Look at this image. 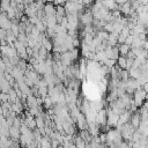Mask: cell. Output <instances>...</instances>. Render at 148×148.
Masks as SVG:
<instances>
[{
	"label": "cell",
	"mask_w": 148,
	"mask_h": 148,
	"mask_svg": "<svg viewBox=\"0 0 148 148\" xmlns=\"http://www.w3.org/2000/svg\"><path fill=\"white\" fill-rule=\"evenodd\" d=\"M79 18L81 20V23H82L83 25H86V27H87V25H91L94 18H92V14H91V12H90V8H88L86 12H83V13L80 15Z\"/></svg>",
	"instance_id": "7a4b0ae2"
},
{
	"label": "cell",
	"mask_w": 148,
	"mask_h": 148,
	"mask_svg": "<svg viewBox=\"0 0 148 148\" xmlns=\"http://www.w3.org/2000/svg\"><path fill=\"white\" fill-rule=\"evenodd\" d=\"M146 101H148V94H147V97H146Z\"/></svg>",
	"instance_id": "4316f807"
},
{
	"label": "cell",
	"mask_w": 148,
	"mask_h": 148,
	"mask_svg": "<svg viewBox=\"0 0 148 148\" xmlns=\"http://www.w3.org/2000/svg\"><path fill=\"white\" fill-rule=\"evenodd\" d=\"M68 52H69V57H71V60L72 61H74V60L77 59V57H79V50L77 49H73V50H71Z\"/></svg>",
	"instance_id": "9a60e30c"
},
{
	"label": "cell",
	"mask_w": 148,
	"mask_h": 148,
	"mask_svg": "<svg viewBox=\"0 0 148 148\" xmlns=\"http://www.w3.org/2000/svg\"><path fill=\"white\" fill-rule=\"evenodd\" d=\"M146 97H147V92H145L142 89H140V90H135V91H134L132 99H133L134 104H135L138 108H140V106H142L143 102L146 101Z\"/></svg>",
	"instance_id": "6da1fadb"
},
{
	"label": "cell",
	"mask_w": 148,
	"mask_h": 148,
	"mask_svg": "<svg viewBox=\"0 0 148 148\" xmlns=\"http://www.w3.org/2000/svg\"><path fill=\"white\" fill-rule=\"evenodd\" d=\"M37 147L38 148H52L51 147V139L47 136H43Z\"/></svg>",
	"instance_id": "30bf717a"
},
{
	"label": "cell",
	"mask_w": 148,
	"mask_h": 148,
	"mask_svg": "<svg viewBox=\"0 0 148 148\" xmlns=\"http://www.w3.org/2000/svg\"><path fill=\"white\" fill-rule=\"evenodd\" d=\"M59 146H60V143H59L57 140H54V139L51 140V147H52V148H58Z\"/></svg>",
	"instance_id": "7402d4cb"
},
{
	"label": "cell",
	"mask_w": 148,
	"mask_h": 148,
	"mask_svg": "<svg viewBox=\"0 0 148 148\" xmlns=\"http://www.w3.org/2000/svg\"><path fill=\"white\" fill-rule=\"evenodd\" d=\"M120 35L124 36V37H128V36H130V29H128L127 27H124V28L121 29V31H120Z\"/></svg>",
	"instance_id": "ac0fdd59"
},
{
	"label": "cell",
	"mask_w": 148,
	"mask_h": 148,
	"mask_svg": "<svg viewBox=\"0 0 148 148\" xmlns=\"http://www.w3.org/2000/svg\"><path fill=\"white\" fill-rule=\"evenodd\" d=\"M118 9H119V12L123 13L124 15H126V16L130 15V14H131V9H132V7H131V2L126 1L124 5L118 6Z\"/></svg>",
	"instance_id": "ba28073f"
},
{
	"label": "cell",
	"mask_w": 148,
	"mask_h": 148,
	"mask_svg": "<svg viewBox=\"0 0 148 148\" xmlns=\"http://www.w3.org/2000/svg\"><path fill=\"white\" fill-rule=\"evenodd\" d=\"M52 101H51V98L50 97H45L44 99H43V105H44V108L45 109H51V106H52Z\"/></svg>",
	"instance_id": "2e32d148"
},
{
	"label": "cell",
	"mask_w": 148,
	"mask_h": 148,
	"mask_svg": "<svg viewBox=\"0 0 148 148\" xmlns=\"http://www.w3.org/2000/svg\"><path fill=\"white\" fill-rule=\"evenodd\" d=\"M141 134L138 132V131H134V133L132 134V141L133 142H139L140 141V139H141Z\"/></svg>",
	"instance_id": "e0dca14e"
},
{
	"label": "cell",
	"mask_w": 148,
	"mask_h": 148,
	"mask_svg": "<svg viewBox=\"0 0 148 148\" xmlns=\"http://www.w3.org/2000/svg\"><path fill=\"white\" fill-rule=\"evenodd\" d=\"M142 90H143L145 92H147V94H148V81L142 86Z\"/></svg>",
	"instance_id": "cb8c5ba5"
},
{
	"label": "cell",
	"mask_w": 148,
	"mask_h": 148,
	"mask_svg": "<svg viewBox=\"0 0 148 148\" xmlns=\"http://www.w3.org/2000/svg\"><path fill=\"white\" fill-rule=\"evenodd\" d=\"M20 136H21V132H20V128H16V127H9V138L14 141H18L20 140Z\"/></svg>",
	"instance_id": "52a82bcc"
},
{
	"label": "cell",
	"mask_w": 148,
	"mask_h": 148,
	"mask_svg": "<svg viewBox=\"0 0 148 148\" xmlns=\"http://www.w3.org/2000/svg\"><path fill=\"white\" fill-rule=\"evenodd\" d=\"M140 123H141V118H140V113L136 111L135 113H133L132 114V117H131V120H130V124H131V126L136 131L138 130V127H139V125H140Z\"/></svg>",
	"instance_id": "5b68a950"
},
{
	"label": "cell",
	"mask_w": 148,
	"mask_h": 148,
	"mask_svg": "<svg viewBox=\"0 0 148 148\" xmlns=\"http://www.w3.org/2000/svg\"><path fill=\"white\" fill-rule=\"evenodd\" d=\"M25 102H27V105H28V108L38 106V105H37V99H36V97H35L34 95H31V96H28Z\"/></svg>",
	"instance_id": "8fae6325"
},
{
	"label": "cell",
	"mask_w": 148,
	"mask_h": 148,
	"mask_svg": "<svg viewBox=\"0 0 148 148\" xmlns=\"http://www.w3.org/2000/svg\"><path fill=\"white\" fill-rule=\"evenodd\" d=\"M132 112L131 111H128V110H126L124 113H121L120 116H119V120H118V125H125V124H127V123H130V120H131V117H132Z\"/></svg>",
	"instance_id": "3957f363"
},
{
	"label": "cell",
	"mask_w": 148,
	"mask_h": 148,
	"mask_svg": "<svg viewBox=\"0 0 148 148\" xmlns=\"http://www.w3.org/2000/svg\"><path fill=\"white\" fill-rule=\"evenodd\" d=\"M6 36H7V31L0 29V40H6Z\"/></svg>",
	"instance_id": "ffe728a7"
},
{
	"label": "cell",
	"mask_w": 148,
	"mask_h": 148,
	"mask_svg": "<svg viewBox=\"0 0 148 148\" xmlns=\"http://www.w3.org/2000/svg\"><path fill=\"white\" fill-rule=\"evenodd\" d=\"M142 45H143V42L141 39H139L138 37L136 38L134 37V40H133V43L131 45V49H141Z\"/></svg>",
	"instance_id": "5bb4252c"
},
{
	"label": "cell",
	"mask_w": 148,
	"mask_h": 148,
	"mask_svg": "<svg viewBox=\"0 0 148 148\" xmlns=\"http://www.w3.org/2000/svg\"><path fill=\"white\" fill-rule=\"evenodd\" d=\"M117 46H118V50H119V54L121 57H126L131 51V46H128L126 44H121V45H117Z\"/></svg>",
	"instance_id": "9c48e42d"
},
{
	"label": "cell",
	"mask_w": 148,
	"mask_h": 148,
	"mask_svg": "<svg viewBox=\"0 0 148 148\" xmlns=\"http://www.w3.org/2000/svg\"><path fill=\"white\" fill-rule=\"evenodd\" d=\"M10 109H12V111H13L14 113L20 114V113L23 111V105H22V103H21V99H20V98H17L15 103H12Z\"/></svg>",
	"instance_id": "8992f818"
},
{
	"label": "cell",
	"mask_w": 148,
	"mask_h": 148,
	"mask_svg": "<svg viewBox=\"0 0 148 148\" xmlns=\"http://www.w3.org/2000/svg\"><path fill=\"white\" fill-rule=\"evenodd\" d=\"M133 40H134V37H133L132 35H130L128 37H126V39H125V44L128 45V46H131L132 43H133Z\"/></svg>",
	"instance_id": "d6986e66"
},
{
	"label": "cell",
	"mask_w": 148,
	"mask_h": 148,
	"mask_svg": "<svg viewBox=\"0 0 148 148\" xmlns=\"http://www.w3.org/2000/svg\"><path fill=\"white\" fill-rule=\"evenodd\" d=\"M98 138H99V142H101V143H105V141H106V134H105V133L99 134Z\"/></svg>",
	"instance_id": "44dd1931"
},
{
	"label": "cell",
	"mask_w": 148,
	"mask_h": 148,
	"mask_svg": "<svg viewBox=\"0 0 148 148\" xmlns=\"http://www.w3.org/2000/svg\"><path fill=\"white\" fill-rule=\"evenodd\" d=\"M142 108H143V109H145V110L148 112V101H145V102H143V104H142Z\"/></svg>",
	"instance_id": "d4e9b609"
},
{
	"label": "cell",
	"mask_w": 148,
	"mask_h": 148,
	"mask_svg": "<svg viewBox=\"0 0 148 148\" xmlns=\"http://www.w3.org/2000/svg\"><path fill=\"white\" fill-rule=\"evenodd\" d=\"M142 49H143L145 51H148V39L143 42V45H142Z\"/></svg>",
	"instance_id": "603a6c76"
},
{
	"label": "cell",
	"mask_w": 148,
	"mask_h": 148,
	"mask_svg": "<svg viewBox=\"0 0 148 148\" xmlns=\"http://www.w3.org/2000/svg\"><path fill=\"white\" fill-rule=\"evenodd\" d=\"M35 120H36V127L38 128V130H43V128H45V123H44V119H43V117H36L35 118Z\"/></svg>",
	"instance_id": "4fadbf2b"
},
{
	"label": "cell",
	"mask_w": 148,
	"mask_h": 148,
	"mask_svg": "<svg viewBox=\"0 0 148 148\" xmlns=\"http://www.w3.org/2000/svg\"><path fill=\"white\" fill-rule=\"evenodd\" d=\"M43 10L45 13V16H56V6L53 5V2L45 3Z\"/></svg>",
	"instance_id": "277c9868"
},
{
	"label": "cell",
	"mask_w": 148,
	"mask_h": 148,
	"mask_svg": "<svg viewBox=\"0 0 148 148\" xmlns=\"http://www.w3.org/2000/svg\"><path fill=\"white\" fill-rule=\"evenodd\" d=\"M117 66L120 69H126V57H119L117 59Z\"/></svg>",
	"instance_id": "7c38bea8"
},
{
	"label": "cell",
	"mask_w": 148,
	"mask_h": 148,
	"mask_svg": "<svg viewBox=\"0 0 148 148\" xmlns=\"http://www.w3.org/2000/svg\"><path fill=\"white\" fill-rule=\"evenodd\" d=\"M145 34H146V36H147V38H148V25L146 27V31H145Z\"/></svg>",
	"instance_id": "484cf974"
}]
</instances>
